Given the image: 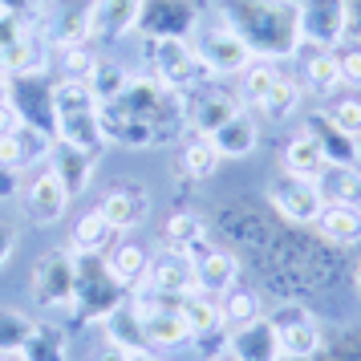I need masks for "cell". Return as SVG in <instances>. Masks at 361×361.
I'll return each instance as SVG.
<instances>
[{"mask_svg": "<svg viewBox=\"0 0 361 361\" xmlns=\"http://www.w3.org/2000/svg\"><path fill=\"white\" fill-rule=\"evenodd\" d=\"M215 13L235 29L252 57L288 61L305 45L296 0H215Z\"/></svg>", "mask_w": 361, "mask_h": 361, "instance_id": "obj_1", "label": "cell"}, {"mask_svg": "<svg viewBox=\"0 0 361 361\" xmlns=\"http://www.w3.org/2000/svg\"><path fill=\"white\" fill-rule=\"evenodd\" d=\"M73 321L78 325H90V321H106L110 312L126 300V288L114 280L106 256H85V252H73Z\"/></svg>", "mask_w": 361, "mask_h": 361, "instance_id": "obj_2", "label": "cell"}, {"mask_svg": "<svg viewBox=\"0 0 361 361\" xmlns=\"http://www.w3.org/2000/svg\"><path fill=\"white\" fill-rule=\"evenodd\" d=\"M53 114H57V142L98 154L106 134L98 122V102L82 82H53Z\"/></svg>", "mask_w": 361, "mask_h": 361, "instance_id": "obj_3", "label": "cell"}, {"mask_svg": "<svg viewBox=\"0 0 361 361\" xmlns=\"http://www.w3.org/2000/svg\"><path fill=\"white\" fill-rule=\"evenodd\" d=\"M114 102L126 114L138 118V122H147L163 142H171V138L183 130V94L166 90V85L159 82V78H150V73L147 78H130L126 90H122Z\"/></svg>", "mask_w": 361, "mask_h": 361, "instance_id": "obj_4", "label": "cell"}, {"mask_svg": "<svg viewBox=\"0 0 361 361\" xmlns=\"http://www.w3.org/2000/svg\"><path fill=\"white\" fill-rule=\"evenodd\" d=\"M147 69L175 94H191L212 78L199 61L191 37H147Z\"/></svg>", "mask_w": 361, "mask_h": 361, "instance_id": "obj_5", "label": "cell"}, {"mask_svg": "<svg viewBox=\"0 0 361 361\" xmlns=\"http://www.w3.org/2000/svg\"><path fill=\"white\" fill-rule=\"evenodd\" d=\"M191 45H195L199 61H203V69H207L212 78H240L247 69V61H252L247 45L235 37V29H231L215 8H212L207 20L199 17L195 33H191Z\"/></svg>", "mask_w": 361, "mask_h": 361, "instance_id": "obj_6", "label": "cell"}, {"mask_svg": "<svg viewBox=\"0 0 361 361\" xmlns=\"http://www.w3.org/2000/svg\"><path fill=\"white\" fill-rule=\"evenodd\" d=\"M4 98L25 126L57 138V114H53V82L45 73H4Z\"/></svg>", "mask_w": 361, "mask_h": 361, "instance_id": "obj_7", "label": "cell"}, {"mask_svg": "<svg viewBox=\"0 0 361 361\" xmlns=\"http://www.w3.org/2000/svg\"><path fill=\"white\" fill-rule=\"evenodd\" d=\"M90 13H94V0H45L37 29H41L45 45L53 53L78 49V45L90 41Z\"/></svg>", "mask_w": 361, "mask_h": 361, "instance_id": "obj_8", "label": "cell"}, {"mask_svg": "<svg viewBox=\"0 0 361 361\" xmlns=\"http://www.w3.org/2000/svg\"><path fill=\"white\" fill-rule=\"evenodd\" d=\"M240 110H244V98L231 90H219V85H199L191 94H183V126L191 134H203V138H212Z\"/></svg>", "mask_w": 361, "mask_h": 361, "instance_id": "obj_9", "label": "cell"}, {"mask_svg": "<svg viewBox=\"0 0 361 361\" xmlns=\"http://www.w3.org/2000/svg\"><path fill=\"white\" fill-rule=\"evenodd\" d=\"M300 13V41L309 49H337L349 33V8L345 0H296Z\"/></svg>", "mask_w": 361, "mask_h": 361, "instance_id": "obj_10", "label": "cell"}, {"mask_svg": "<svg viewBox=\"0 0 361 361\" xmlns=\"http://www.w3.org/2000/svg\"><path fill=\"white\" fill-rule=\"evenodd\" d=\"M272 325H276V337H280V357L284 361H312L321 353V325L312 321V312L305 305H280L272 317H268Z\"/></svg>", "mask_w": 361, "mask_h": 361, "instance_id": "obj_11", "label": "cell"}, {"mask_svg": "<svg viewBox=\"0 0 361 361\" xmlns=\"http://www.w3.org/2000/svg\"><path fill=\"white\" fill-rule=\"evenodd\" d=\"M73 252L53 247L41 260L33 264V296L41 309L53 312H69L73 309Z\"/></svg>", "mask_w": 361, "mask_h": 361, "instance_id": "obj_12", "label": "cell"}, {"mask_svg": "<svg viewBox=\"0 0 361 361\" xmlns=\"http://www.w3.org/2000/svg\"><path fill=\"white\" fill-rule=\"evenodd\" d=\"M199 17H203V8L195 0H142L138 33L142 37H191Z\"/></svg>", "mask_w": 361, "mask_h": 361, "instance_id": "obj_13", "label": "cell"}, {"mask_svg": "<svg viewBox=\"0 0 361 361\" xmlns=\"http://www.w3.org/2000/svg\"><path fill=\"white\" fill-rule=\"evenodd\" d=\"M268 203H272L288 224H317V215L325 207L321 195H317V183L296 179L288 171H280L276 179L268 183Z\"/></svg>", "mask_w": 361, "mask_h": 361, "instance_id": "obj_14", "label": "cell"}, {"mask_svg": "<svg viewBox=\"0 0 361 361\" xmlns=\"http://www.w3.org/2000/svg\"><path fill=\"white\" fill-rule=\"evenodd\" d=\"M20 207H25V215L33 224H57L69 212V191L57 183V175H53L49 166H45L41 175H33V179L20 187Z\"/></svg>", "mask_w": 361, "mask_h": 361, "instance_id": "obj_15", "label": "cell"}, {"mask_svg": "<svg viewBox=\"0 0 361 361\" xmlns=\"http://www.w3.org/2000/svg\"><path fill=\"white\" fill-rule=\"evenodd\" d=\"M147 288H154L159 296H171V300L187 296L195 288V264H191V256L179 252V247H166L159 256H150Z\"/></svg>", "mask_w": 361, "mask_h": 361, "instance_id": "obj_16", "label": "cell"}, {"mask_svg": "<svg viewBox=\"0 0 361 361\" xmlns=\"http://www.w3.org/2000/svg\"><path fill=\"white\" fill-rule=\"evenodd\" d=\"M106 219H110V228L114 231H134L147 224L150 215V195L142 183H114L106 195H102V207H98Z\"/></svg>", "mask_w": 361, "mask_h": 361, "instance_id": "obj_17", "label": "cell"}, {"mask_svg": "<svg viewBox=\"0 0 361 361\" xmlns=\"http://www.w3.org/2000/svg\"><path fill=\"white\" fill-rule=\"evenodd\" d=\"M305 130L312 134V142L321 147L329 166H361V142L349 138V134L329 118V110H312L305 118Z\"/></svg>", "mask_w": 361, "mask_h": 361, "instance_id": "obj_18", "label": "cell"}, {"mask_svg": "<svg viewBox=\"0 0 361 361\" xmlns=\"http://www.w3.org/2000/svg\"><path fill=\"white\" fill-rule=\"evenodd\" d=\"M138 13H142V0H94L90 41H106V45L122 41L126 33L138 29Z\"/></svg>", "mask_w": 361, "mask_h": 361, "instance_id": "obj_19", "label": "cell"}, {"mask_svg": "<svg viewBox=\"0 0 361 361\" xmlns=\"http://www.w3.org/2000/svg\"><path fill=\"white\" fill-rule=\"evenodd\" d=\"M228 349L235 353L240 361H284L280 357V337H276V325L260 317L252 325H240L228 333Z\"/></svg>", "mask_w": 361, "mask_h": 361, "instance_id": "obj_20", "label": "cell"}, {"mask_svg": "<svg viewBox=\"0 0 361 361\" xmlns=\"http://www.w3.org/2000/svg\"><path fill=\"white\" fill-rule=\"evenodd\" d=\"M45 166L57 175V183L69 191V199H78L85 187H90V179H94V154L69 147V142H53Z\"/></svg>", "mask_w": 361, "mask_h": 361, "instance_id": "obj_21", "label": "cell"}, {"mask_svg": "<svg viewBox=\"0 0 361 361\" xmlns=\"http://www.w3.org/2000/svg\"><path fill=\"white\" fill-rule=\"evenodd\" d=\"M53 142H57V138H49V134H41V130H33V126H25V122H20L13 134H4V138H0V163L13 166V171L37 166V163H45V159H49Z\"/></svg>", "mask_w": 361, "mask_h": 361, "instance_id": "obj_22", "label": "cell"}, {"mask_svg": "<svg viewBox=\"0 0 361 361\" xmlns=\"http://www.w3.org/2000/svg\"><path fill=\"white\" fill-rule=\"evenodd\" d=\"M240 280V260L231 252H219V247H207L195 260V288L207 296H224L228 288H235Z\"/></svg>", "mask_w": 361, "mask_h": 361, "instance_id": "obj_23", "label": "cell"}, {"mask_svg": "<svg viewBox=\"0 0 361 361\" xmlns=\"http://www.w3.org/2000/svg\"><path fill=\"white\" fill-rule=\"evenodd\" d=\"M312 183H317L321 203H337V207L361 212V166H325Z\"/></svg>", "mask_w": 361, "mask_h": 361, "instance_id": "obj_24", "label": "cell"}, {"mask_svg": "<svg viewBox=\"0 0 361 361\" xmlns=\"http://www.w3.org/2000/svg\"><path fill=\"white\" fill-rule=\"evenodd\" d=\"M106 264L122 288H142L147 284V268H150V252L138 240H122L106 252Z\"/></svg>", "mask_w": 361, "mask_h": 361, "instance_id": "obj_25", "label": "cell"}, {"mask_svg": "<svg viewBox=\"0 0 361 361\" xmlns=\"http://www.w3.org/2000/svg\"><path fill=\"white\" fill-rule=\"evenodd\" d=\"M179 312L187 329H191V341H203V337H215L224 333V321H219V296H207L191 288L187 296H179Z\"/></svg>", "mask_w": 361, "mask_h": 361, "instance_id": "obj_26", "label": "cell"}, {"mask_svg": "<svg viewBox=\"0 0 361 361\" xmlns=\"http://www.w3.org/2000/svg\"><path fill=\"white\" fill-rule=\"evenodd\" d=\"M106 337H110V345L122 349V353H150L147 333H142V317L134 312L130 300H122V305L106 317Z\"/></svg>", "mask_w": 361, "mask_h": 361, "instance_id": "obj_27", "label": "cell"}, {"mask_svg": "<svg viewBox=\"0 0 361 361\" xmlns=\"http://www.w3.org/2000/svg\"><path fill=\"white\" fill-rule=\"evenodd\" d=\"M215 150H219V159H247L252 150H256V142H260V134H256V122L240 110L235 118H228L219 130L212 134Z\"/></svg>", "mask_w": 361, "mask_h": 361, "instance_id": "obj_28", "label": "cell"}, {"mask_svg": "<svg viewBox=\"0 0 361 361\" xmlns=\"http://www.w3.org/2000/svg\"><path fill=\"white\" fill-rule=\"evenodd\" d=\"M118 231L110 228V219L94 207V212H85L78 224H73V244L69 252H85V256H106L110 247H114Z\"/></svg>", "mask_w": 361, "mask_h": 361, "instance_id": "obj_29", "label": "cell"}, {"mask_svg": "<svg viewBox=\"0 0 361 361\" xmlns=\"http://www.w3.org/2000/svg\"><path fill=\"white\" fill-rule=\"evenodd\" d=\"M312 228L321 231L329 244L349 247V244H357L361 240V212H353V207H337V203H325Z\"/></svg>", "mask_w": 361, "mask_h": 361, "instance_id": "obj_30", "label": "cell"}, {"mask_svg": "<svg viewBox=\"0 0 361 361\" xmlns=\"http://www.w3.org/2000/svg\"><path fill=\"white\" fill-rule=\"evenodd\" d=\"M325 166H329L325 154H321V147L312 142L309 130H300L293 142L284 147V171H288V175H296V179H309L312 183L321 171H325Z\"/></svg>", "mask_w": 361, "mask_h": 361, "instance_id": "obj_31", "label": "cell"}, {"mask_svg": "<svg viewBox=\"0 0 361 361\" xmlns=\"http://www.w3.org/2000/svg\"><path fill=\"white\" fill-rule=\"evenodd\" d=\"M264 309H260V296L252 293V288H228V293L219 296V321L224 329H240V325H252V321H260Z\"/></svg>", "mask_w": 361, "mask_h": 361, "instance_id": "obj_32", "label": "cell"}, {"mask_svg": "<svg viewBox=\"0 0 361 361\" xmlns=\"http://www.w3.org/2000/svg\"><path fill=\"white\" fill-rule=\"evenodd\" d=\"M219 150H215L212 138H203V134H195V138H187L179 150V166L183 175H191V179H212L215 171H219Z\"/></svg>", "mask_w": 361, "mask_h": 361, "instance_id": "obj_33", "label": "cell"}, {"mask_svg": "<svg viewBox=\"0 0 361 361\" xmlns=\"http://www.w3.org/2000/svg\"><path fill=\"white\" fill-rule=\"evenodd\" d=\"M126 82H130V73L118 66V61H110V57H98L94 61V69H90V78H85V90L94 94V102H114L122 90H126Z\"/></svg>", "mask_w": 361, "mask_h": 361, "instance_id": "obj_34", "label": "cell"}, {"mask_svg": "<svg viewBox=\"0 0 361 361\" xmlns=\"http://www.w3.org/2000/svg\"><path fill=\"white\" fill-rule=\"evenodd\" d=\"M296 106H300V85H296L293 78H284V73H280L276 82H272V90L256 102V110H260L268 122H284V118H293Z\"/></svg>", "mask_w": 361, "mask_h": 361, "instance_id": "obj_35", "label": "cell"}, {"mask_svg": "<svg viewBox=\"0 0 361 361\" xmlns=\"http://www.w3.org/2000/svg\"><path fill=\"white\" fill-rule=\"evenodd\" d=\"M17 361H66V333L53 325H33Z\"/></svg>", "mask_w": 361, "mask_h": 361, "instance_id": "obj_36", "label": "cell"}, {"mask_svg": "<svg viewBox=\"0 0 361 361\" xmlns=\"http://www.w3.org/2000/svg\"><path fill=\"white\" fill-rule=\"evenodd\" d=\"M305 85L312 94H321V98H329L341 85V73H337V61H333L329 49H309V57H305Z\"/></svg>", "mask_w": 361, "mask_h": 361, "instance_id": "obj_37", "label": "cell"}, {"mask_svg": "<svg viewBox=\"0 0 361 361\" xmlns=\"http://www.w3.org/2000/svg\"><path fill=\"white\" fill-rule=\"evenodd\" d=\"M280 78L276 61H264V57H252L247 61V69L240 73V98L247 102V106H256V102L272 90V82Z\"/></svg>", "mask_w": 361, "mask_h": 361, "instance_id": "obj_38", "label": "cell"}, {"mask_svg": "<svg viewBox=\"0 0 361 361\" xmlns=\"http://www.w3.org/2000/svg\"><path fill=\"white\" fill-rule=\"evenodd\" d=\"M49 61L57 69V82H82L85 85V78H90V69H94L98 57L85 49V45H78V49H57Z\"/></svg>", "mask_w": 361, "mask_h": 361, "instance_id": "obj_39", "label": "cell"}, {"mask_svg": "<svg viewBox=\"0 0 361 361\" xmlns=\"http://www.w3.org/2000/svg\"><path fill=\"white\" fill-rule=\"evenodd\" d=\"M207 231H203V219H199L195 212H175L171 219H166V244L179 247V252H187L191 244H199Z\"/></svg>", "mask_w": 361, "mask_h": 361, "instance_id": "obj_40", "label": "cell"}, {"mask_svg": "<svg viewBox=\"0 0 361 361\" xmlns=\"http://www.w3.org/2000/svg\"><path fill=\"white\" fill-rule=\"evenodd\" d=\"M29 333H33V321L20 309H0V353H20Z\"/></svg>", "mask_w": 361, "mask_h": 361, "instance_id": "obj_41", "label": "cell"}, {"mask_svg": "<svg viewBox=\"0 0 361 361\" xmlns=\"http://www.w3.org/2000/svg\"><path fill=\"white\" fill-rule=\"evenodd\" d=\"M333 61H337L341 85H357V90H361V41L337 45V49H333Z\"/></svg>", "mask_w": 361, "mask_h": 361, "instance_id": "obj_42", "label": "cell"}, {"mask_svg": "<svg viewBox=\"0 0 361 361\" xmlns=\"http://www.w3.org/2000/svg\"><path fill=\"white\" fill-rule=\"evenodd\" d=\"M37 29V20H20V17H8V13H0V61L8 57V53L17 49L25 37Z\"/></svg>", "mask_w": 361, "mask_h": 361, "instance_id": "obj_43", "label": "cell"}, {"mask_svg": "<svg viewBox=\"0 0 361 361\" xmlns=\"http://www.w3.org/2000/svg\"><path fill=\"white\" fill-rule=\"evenodd\" d=\"M329 118H333L349 138H357L361 142V98H341L333 110H329Z\"/></svg>", "mask_w": 361, "mask_h": 361, "instance_id": "obj_44", "label": "cell"}, {"mask_svg": "<svg viewBox=\"0 0 361 361\" xmlns=\"http://www.w3.org/2000/svg\"><path fill=\"white\" fill-rule=\"evenodd\" d=\"M41 4H45V0H0V13L20 17V20H37L41 17Z\"/></svg>", "mask_w": 361, "mask_h": 361, "instance_id": "obj_45", "label": "cell"}, {"mask_svg": "<svg viewBox=\"0 0 361 361\" xmlns=\"http://www.w3.org/2000/svg\"><path fill=\"white\" fill-rule=\"evenodd\" d=\"M20 195V171L0 163V203H8V199Z\"/></svg>", "mask_w": 361, "mask_h": 361, "instance_id": "obj_46", "label": "cell"}, {"mask_svg": "<svg viewBox=\"0 0 361 361\" xmlns=\"http://www.w3.org/2000/svg\"><path fill=\"white\" fill-rule=\"evenodd\" d=\"M13 252H17V228L0 219V272L8 268V260H13Z\"/></svg>", "mask_w": 361, "mask_h": 361, "instance_id": "obj_47", "label": "cell"}, {"mask_svg": "<svg viewBox=\"0 0 361 361\" xmlns=\"http://www.w3.org/2000/svg\"><path fill=\"white\" fill-rule=\"evenodd\" d=\"M17 126H20V118H17V110H13V102L0 94V138H4V134H13Z\"/></svg>", "mask_w": 361, "mask_h": 361, "instance_id": "obj_48", "label": "cell"}, {"mask_svg": "<svg viewBox=\"0 0 361 361\" xmlns=\"http://www.w3.org/2000/svg\"><path fill=\"white\" fill-rule=\"evenodd\" d=\"M345 8H349V33L361 41V0H345Z\"/></svg>", "mask_w": 361, "mask_h": 361, "instance_id": "obj_49", "label": "cell"}, {"mask_svg": "<svg viewBox=\"0 0 361 361\" xmlns=\"http://www.w3.org/2000/svg\"><path fill=\"white\" fill-rule=\"evenodd\" d=\"M94 361H130V353H122V349H114V345H110V349H106V353H98Z\"/></svg>", "mask_w": 361, "mask_h": 361, "instance_id": "obj_50", "label": "cell"}, {"mask_svg": "<svg viewBox=\"0 0 361 361\" xmlns=\"http://www.w3.org/2000/svg\"><path fill=\"white\" fill-rule=\"evenodd\" d=\"M207 361H240V357H235V353H231L228 345H224V349H215V353H212Z\"/></svg>", "mask_w": 361, "mask_h": 361, "instance_id": "obj_51", "label": "cell"}, {"mask_svg": "<svg viewBox=\"0 0 361 361\" xmlns=\"http://www.w3.org/2000/svg\"><path fill=\"white\" fill-rule=\"evenodd\" d=\"M353 280H357V293H361V260H357V272H353Z\"/></svg>", "mask_w": 361, "mask_h": 361, "instance_id": "obj_52", "label": "cell"}, {"mask_svg": "<svg viewBox=\"0 0 361 361\" xmlns=\"http://www.w3.org/2000/svg\"><path fill=\"white\" fill-rule=\"evenodd\" d=\"M0 361H17V353H0Z\"/></svg>", "mask_w": 361, "mask_h": 361, "instance_id": "obj_53", "label": "cell"}, {"mask_svg": "<svg viewBox=\"0 0 361 361\" xmlns=\"http://www.w3.org/2000/svg\"><path fill=\"white\" fill-rule=\"evenodd\" d=\"M150 361H154V357H150Z\"/></svg>", "mask_w": 361, "mask_h": 361, "instance_id": "obj_54", "label": "cell"}]
</instances>
